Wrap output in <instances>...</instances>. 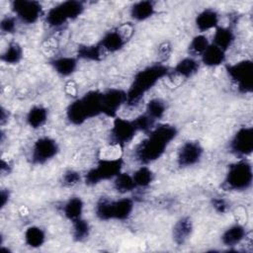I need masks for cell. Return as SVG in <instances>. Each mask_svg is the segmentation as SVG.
Segmentation results:
<instances>
[{"label":"cell","instance_id":"29","mask_svg":"<svg viewBox=\"0 0 253 253\" xmlns=\"http://www.w3.org/2000/svg\"><path fill=\"white\" fill-rule=\"evenodd\" d=\"M136 187L133 177L127 173H120L115 180V188L120 193H127Z\"/></svg>","mask_w":253,"mask_h":253},{"label":"cell","instance_id":"8","mask_svg":"<svg viewBox=\"0 0 253 253\" xmlns=\"http://www.w3.org/2000/svg\"><path fill=\"white\" fill-rule=\"evenodd\" d=\"M13 11L18 15L21 21L32 24L35 23L42 14V6L36 1H14L12 4Z\"/></svg>","mask_w":253,"mask_h":253},{"label":"cell","instance_id":"16","mask_svg":"<svg viewBox=\"0 0 253 253\" xmlns=\"http://www.w3.org/2000/svg\"><path fill=\"white\" fill-rule=\"evenodd\" d=\"M218 23V15L215 11L211 9H206L201 12L197 19L196 24L200 31H208L212 28H215Z\"/></svg>","mask_w":253,"mask_h":253},{"label":"cell","instance_id":"7","mask_svg":"<svg viewBox=\"0 0 253 253\" xmlns=\"http://www.w3.org/2000/svg\"><path fill=\"white\" fill-rule=\"evenodd\" d=\"M58 147L56 142L49 137L38 139L32 151V161L36 164H42L51 159L57 153Z\"/></svg>","mask_w":253,"mask_h":253},{"label":"cell","instance_id":"38","mask_svg":"<svg viewBox=\"0 0 253 253\" xmlns=\"http://www.w3.org/2000/svg\"><path fill=\"white\" fill-rule=\"evenodd\" d=\"M171 51V46L169 44V42H163L162 44H160L159 48H158V52H159V56L163 59H166Z\"/></svg>","mask_w":253,"mask_h":253},{"label":"cell","instance_id":"36","mask_svg":"<svg viewBox=\"0 0 253 253\" xmlns=\"http://www.w3.org/2000/svg\"><path fill=\"white\" fill-rule=\"evenodd\" d=\"M79 181H80L79 173L72 171V170L65 172V174L63 175V179H62V183L66 187H72V186L76 185Z\"/></svg>","mask_w":253,"mask_h":253},{"label":"cell","instance_id":"39","mask_svg":"<svg viewBox=\"0 0 253 253\" xmlns=\"http://www.w3.org/2000/svg\"><path fill=\"white\" fill-rule=\"evenodd\" d=\"M212 205H213V208L218 212H224L227 210V204L222 199H214L212 202Z\"/></svg>","mask_w":253,"mask_h":253},{"label":"cell","instance_id":"4","mask_svg":"<svg viewBox=\"0 0 253 253\" xmlns=\"http://www.w3.org/2000/svg\"><path fill=\"white\" fill-rule=\"evenodd\" d=\"M252 182V167L247 161H239L229 167L224 185L227 189L241 191L247 189Z\"/></svg>","mask_w":253,"mask_h":253},{"label":"cell","instance_id":"25","mask_svg":"<svg viewBox=\"0 0 253 253\" xmlns=\"http://www.w3.org/2000/svg\"><path fill=\"white\" fill-rule=\"evenodd\" d=\"M67 118L74 125H80L88 119L79 99L69 105L67 109Z\"/></svg>","mask_w":253,"mask_h":253},{"label":"cell","instance_id":"33","mask_svg":"<svg viewBox=\"0 0 253 253\" xmlns=\"http://www.w3.org/2000/svg\"><path fill=\"white\" fill-rule=\"evenodd\" d=\"M90 227L86 220L81 217L73 220V237L76 241H83L89 235Z\"/></svg>","mask_w":253,"mask_h":253},{"label":"cell","instance_id":"41","mask_svg":"<svg viewBox=\"0 0 253 253\" xmlns=\"http://www.w3.org/2000/svg\"><path fill=\"white\" fill-rule=\"evenodd\" d=\"M5 113H6V110H4V109L2 108V110H1V124H2V125H3V124L5 123V121L8 119V115L6 116Z\"/></svg>","mask_w":253,"mask_h":253},{"label":"cell","instance_id":"6","mask_svg":"<svg viewBox=\"0 0 253 253\" xmlns=\"http://www.w3.org/2000/svg\"><path fill=\"white\" fill-rule=\"evenodd\" d=\"M230 78L236 82L240 92L248 93L253 86V63L250 60H242L227 66Z\"/></svg>","mask_w":253,"mask_h":253},{"label":"cell","instance_id":"18","mask_svg":"<svg viewBox=\"0 0 253 253\" xmlns=\"http://www.w3.org/2000/svg\"><path fill=\"white\" fill-rule=\"evenodd\" d=\"M234 41V35L228 28H217L213 36V44L222 49H227Z\"/></svg>","mask_w":253,"mask_h":253},{"label":"cell","instance_id":"28","mask_svg":"<svg viewBox=\"0 0 253 253\" xmlns=\"http://www.w3.org/2000/svg\"><path fill=\"white\" fill-rule=\"evenodd\" d=\"M25 240L31 247H40L44 242V232L37 226L29 227L25 233Z\"/></svg>","mask_w":253,"mask_h":253},{"label":"cell","instance_id":"31","mask_svg":"<svg viewBox=\"0 0 253 253\" xmlns=\"http://www.w3.org/2000/svg\"><path fill=\"white\" fill-rule=\"evenodd\" d=\"M165 103L161 99H152L148 102L146 107V115L154 121L160 119L165 113Z\"/></svg>","mask_w":253,"mask_h":253},{"label":"cell","instance_id":"3","mask_svg":"<svg viewBox=\"0 0 253 253\" xmlns=\"http://www.w3.org/2000/svg\"><path fill=\"white\" fill-rule=\"evenodd\" d=\"M133 208L132 201L129 199H122L110 202L109 200H101L96 207V214L102 220L108 219H126L130 214Z\"/></svg>","mask_w":253,"mask_h":253},{"label":"cell","instance_id":"24","mask_svg":"<svg viewBox=\"0 0 253 253\" xmlns=\"http://www.w3.org/2000/svg\"><path fill=\"white\" fill-rule=\"evenodd\" d=\"M47 24L51 27H59L64 24L67 20H69L67 14L65 13L62 5H58L56 7L51 8L45 18Z\"/></svg>","mask_w":253,"mask_h":253},{"label":"cell","instance_id":"22","mask_svg":"<svg viewBox=\"0 0 253 253\" xmlns=\"http://www.w3.org/2000/svg\"><path fill=\"white\" fill-rule=\"evenodd\" d=\"M199 69V63L194 58L187 57L182 59L175 67V73L184 78H188L195 74Z\"/></svg>","mask_w":253,"mask_h":253},{"label":"cell","instance_id":"40","mask_svg":"<svg viewBox=\"0 0 253 253\" xmlns=\"http://www.w3.org/2000/svg\"><path fill=\"white\" fill-rule=\"evenodd\" d=\"M0 200H1V208H3L6 205V203L8 202V200H9V193H8V191H5V190L1 191Z\"/></svg>","mask_w":253,"mask_h":253},{"label":"cell","instance_id":"26","mask_svg":"<svg viewBox=\"0 0 253 253\" xmlns=\"http://www.w3.org/2000/svg\"><path fill=\"white\" fill-rule=\"evenodd\" d=\"M46 117H47L46 110L42 107L37 106L30 110L27 117V121L32 127L37 128L44 124V122L46 121Z\"/></svg>","mask_w":253,"mask_h":253},{"label":"cell","instance_id":"27","mask_svg":"<svg viewBox=\"0 0 253 253\" xmlns=\"http://www.w3.org/2000/svg\"><path fill=\"white\" fill-rule=\"evenodd\" d=\"M105 50L99 44L97 45H85L81 46L78 49V56L90 60H100L105 54Z\"/></svg>","mask_w":253,"mask_h":253},{"label":"cell","instance_id":"35","mask_svg":"<svg viewBox=\"0 0 253 253\" xmlns=\"http://www.w3.org/2000/svg\"><path fill=\"white\" fill-rule=\"evenodd\" d=\"M154 120L151 119L148 115L144 114L141 115L139 117H137L134 121H132L136 130H143V131H148L151 129L153 124H154Z\"/></svg>","mask_w":253,"mask_h":253},{"label":"cell","instance_id":"1","mask_svg":"<svg viewBox=\"0 0 253 253\" xmlns=\"http://www.w3.org/2000/svg\"><path fill=\"white\" fill-rule=\"evenodd\" d=\"M176 134L177 129L174 126H158L151 130L149 136L137 146L135 151L136 159L145 164L158 159Z\"/></svg>","mask_w":253,"mask_h":253},{"label":"cell","instance_id":"9","mask_svg":"<svg viewBox=\"0 0 253 253\" xmlns=\"http://www.w3.org/2000/svg\"><path fill=\"white\" fill-rule=\"evenodd\" d=\"M126 103V93L119 89H111L102 93V113L113 117L120 107Z\"/></svg>","mask_w":253,"mask_h":253},{"label":"cell","instance_id":"21","mask_svg":"<svg viewBox=\"0 0 253 253\" xmlns=\"http://www.w3.org/2000/svg\"><path fill=\"white\" fill-rule=\"evenodd\" d=\"M51 64L57 73L67 76L74 72L77 66V61L73 57H60L53 60Z\"/></svg>","mask_w":253,"mask_h":253},{"label":"cell","instance_id":"34","mask_svg":"<svg viewBox=\"0 0 253 253\" xmlns=\"http://www.w3.org/2000/svg\"><path fill=\"white\" fill-rule=\"evenodd\" d=\"M132 177L136 186L146 187L152 181V172L147 167H141L135 171Z\"/></svg>","mask_w":253,"mask_h":253},{"label":"cell","instance_id":"12","mask_svg":"<svg viewBox=\"0 0 253 253\" xmlns=\"http://www.w3.org/2000/svg\"><path fill=\"white\" fill-rule=\"evenodd\" d=\"M203 154V148L197 141H187L180 149L178 154V163L186 167L197 163Z\"/></svg>","mask_w":253,"mask_h":253},{"label":"cell","instance_id":"2","mask_svg":"<svg viewBox=\"0 0 253 253\" xmlns=\"http://www.w3.org/2000/svg\"><path fill=\"white\" fill-rule=\"evenodd\" d=\"M168 67L162 64L152 65L139 71L126 93V103L128 105H134L147 90L155 85L160 78L168 75Z\"/></svg>","mask_w":253,"mask_h":253},{"label":"cell","instance_id":"13","mask_svg":"<svg viewBox=\"0 0 253 253\" xmlns=\"http://www.w3.org/2000/svg\"><path fill=\"white\" fill-rule=\"evenodd\" d=\"M87 118H93L102 113V93L91 91L79 99Z\"/></svg>","mask_w":253,"mask_h":253},{"label":"cell","instance_id":"17","mask_svg":"<svg viewBox=\"0 0 253 253\" xmlns=\"http://www.w3.org/2000/svg\"><path fill=\"white\" fill-rule=\"evenodd\" d=\"M224 51L214 44H210L202 54V60L206 65L216 66L224 61Z\"/></svg>","mask_w":253,"mask_h":253},{"label":"cell","instance_id":"30","mask_svg":"<svg viewBox=\"0 0 253 253\" xmlns=\"http://www.w3.org/2000/svg\"><path fill=\"white\" fill-rule=\"evenodd\" d=\"M22 55H23V50L21 46L16 42H12L9 44V46L6 48V50L2 54V60L10 64H15L21 60Z\"/></svg>","mask_w":253,"mask_h":253},{"label":"cell","instance_id":"5","mask_svg":"<svg viewBox=\"0 0 253 253\" xmlns=\"http://www.w3.org/2000/svg\"><path fill=\"white\" fill-rule=\"evenodd\" d=\"M123 161L121 158L106 159L101 158L97 167L91 169L85 176V182L88 185H95L102 180L117 177L121 173Z\"/></svg>","mask_w":253,"mask_h":253},{"label":"cell","instance_id":"15","mask_svg":"<svg viewBox=\"0 0 253 253\" xmlns=\"http://www.w3.org/2000/svg\"><path fill=\"white\" fill-rule=\"evenodd\" d=\"M192 221L188 217H183L176 222L173 228V239L174 241L181 245L183 244L192 233Z\"/></svg>","mask_w":253,"mask_h":253},{"label":"cell","instance_id":"23","mask_svg":"<svg viewBox=\"0 0 253 253\" xmlns=\"http://www.w3.org/2000/svg\"><path fill=\"white\" fill-rule=\"evenodd\" d=\"M83 210V203L80 198L73 197L68 200V202L64 205V214L67 218L71 219L72 221L81 217Z\"/></svg>","mask_w":253,"mask_h":253},{"label":"cell","instance_id":"32","mask_svg":"<svg viewBox=\"0 0 253 253\" xmlns=\"http://www.w3.org/2000/svg\"><path fill=\"white\" fill-rule=\"evenodd\" d=\"M210 45L209 41L207 39V37L203 36V35H199L197 37H195L190 45H189V52L192 55H201L205 52V50L208 48V46Z\"/></svg>","mask_w":253,"mask_h":253},{"label":"cell","instance_id":"11","mask_svg":"<svg viewBox=\"0 0 253 253\" xmlns=\"http://www.w3.org/2000/svg\"><path fill=\"white\" fill-rule=\"evenodd\" d=\"M231 150L238 155H248L253 150V129L243 127L234 135L231 143Z\"/></svg>","mask_w":253,"mask_h":253},{"label":"cell","instance_id":"14","mask_svg":"<svg viewBox=\"0 0 253 253\" xmlns=\"http://www.w3.org/2000/svg\"><path fill=\"white\" fill-rule=\"evenodd\" d=\"M126 41L122 36V34L119 32V30H115L112 32H109L105 35L103 40L100 42V45L103 47L105 51L114 52L123 47Z\"/></svg>","mask_w":253,"mask_h":253},{"label":"cell","instance_id":"20","mask_svg":"<svg viewBox=\"0 0 253 253\" xmlns=\"http://www.w3.org/2000/svg\"><path fill=\"white\" fill-rule=\"evenodd\" d=\"M154 13L153 3L150 1H140L135 3L130 11L131 17L137 21L145 20L151 17Z\"/></svg>","mask_w":253,"mask_h":253},{"label":"cell","instance_id":"10","mask_svg":"<svg viewBox=\"0 0 253 253\" xmlns=\"http://www.w3.org/2000/svg\"><path fill=\"white\" fill-rule=\"evenodd\" d=\"M136 131V128L132 122L117 118L114 121L113 128H112V140L114 144L123 145L124 143L129 141L134 133Z\"/></svg>","mask_w":253,"mask_h":253},{"label":"cell","instance_id":"19","mask_svg":"<svg viewBox=\"0 0 253 253\" xmlns=\"http://www.w3.org/2000/svg\"><path fill=\"white\" fill-rule=\"evenodd\" d=\"M245 236L244 227L241 224H235L230 226L222 235L221 239L223 244L227 246H234L238 244Z\"/></svg>","mask_w":253,"mask_h":253},{"label":"cell","instance_id":"37","mask_svg":"<svg viewBox=\"0 0 253 253\" xmlns=\"http://www.w3.org/2000/svg\"><path fill=\"white\" fill-rule=\"evenodd\" d=\"M16 29V21L13 17H5L1 21V30L5 33H12Z\"/></svg>","mask_w":253,"mask_h":253}]
</instances>
